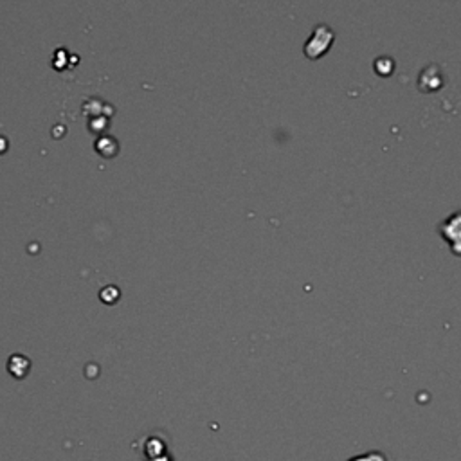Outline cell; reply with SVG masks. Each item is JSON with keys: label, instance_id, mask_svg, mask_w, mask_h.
<instances>
[{"label": "cell", "instance_id": "7a4b0ae2", "mask_svg": "<svg viewBox=\"0 0 461 461\" xmlns=\"http://www.w3.org/2000/svg\"><path fill=\"white\" fill-rule=\"evenodd\" d=\"M332 44V32L326 28H317L315 32L312 35V38L308 40V46H306V56L310 58H319L323 53H326L328 46Z\"/></svg>", "mask_w": 461, "mask_h": 461}, {"label": "cell", "instance_id": "6da1fadb", "mask_svg": "<svg viewBox=\"0 0 461 461\" xmlns=\"http://www.w3.org/2000/svg\"><path fill=\"white\" fill-rule=\"evenodd\" d=\"M440 233L449 242L452 252L461 254V213H456L445 220L440 227Z\"/></svg>", "mask_w": 461, "mask_h": 461}]
</instances>
